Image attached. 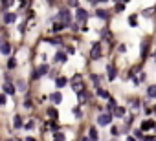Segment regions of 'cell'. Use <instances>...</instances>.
<instances>
[{
    "label": "cell",
    "mask_w": 156,
    "mask_h": 141,
    "mask_svg": "<svg viewBox=\"0 0 156 141\" xmlns=\"http://www.w3.org/2000/svg\"><path fill=\"white\" fill-rule=\"evenodd\" d=\"M90 57H92V59H99V57H101V46H99V44H94V46H92Z\"/></svg>",
    "instance_id": "277c9868"
},
{
    "label": "cell",
    "mask_w": 156,
    "mask_h": 141,
    "mask_svg": "<svg viewBox=\"0 0 156 141\" xmlns=\"http://www.w3.org/2000/svg\"><path fill=\"white\" fill-rule=\"evenodd\" d=\"M50 2H52V4H53V0H50Z\"/></svg>",
    "instance_id": "ab89813d"
},
{
    "label": "cell",
    "mask_w": 156,
    "mask_h": 141,
    "mask_svg": "<svg viewBox=\"0 0 156 141\" xmlns=\"http://www.w3.org/2000/svg\"><path fill=\"white\" fill-rule=\"evenodd\" d=\"M97 93H99L101 97H107V99H110V97H108V93H107V90H97Z\"/></svg>",
    "instance_id": "4316f807"
},
{
    "label": "cell",
    "mask_w": 156,
    "mask_h": 141,
    "mask_svg": "<svg viewBox=\"0 0 156 141\" xmlns=\"http://www.w3.org/2000/svg\"><path fill=\"white\" fill-rule=\"evenodd\" d=\"M57 22H61V24H64V26H68L70 22H72V17H70V13H68V9H62V11H59V15H57V18H55Z\"/></svg>",
    "instance_id": "6da1fadb"
},
{
    "label": "cell",
    "mask_w": 156,
    "mask_h": 141,
    "mask_svg": "<svg viewBox=\"0 0 156 141\" xmlns=\"http://www.w3.org/2000/svg\"><path fill=\"white\" fill-rule=\"evenodd\" d=\"M15 66H17V61H15V59H9V62H8V68H9V70H13Z\"/></svg>",
    "instance_id": "603a6c76"
},
{
    "label": "cell",
    "mask_w": 156,
    "mask_h": 141,
    "mask_svg": "<svg viewBox=\"0 0 156 141\" xmlns=\"http://www.w3.org/2000/svg\"><path fill=\"white\" fill-rule=\"evenodd\" d=\"M145 141H154V137H152V136H147V137H145Z\"/></svg>",
    "instance_id": "1f68e13d"
},
{
    "label": "cell",
    "mask_w": 156,
    "mask_h": 141,
    "mask_svg": "<svg viewBox=\"0 0 156 141\" xmlns=\"http://www.w3.org/2000/svg\"><path fill=\"white\" fill-rule=\"evenodd\" d=\"M72 86H74V90H75V92H81V90H84V84H83V79H81L79 75H75V77L72 79Z\"/></svg>",
    "instance_id": "7a4b0ae2"
},
{
    "label": "cell",
    "mask_w": 156,
    "mask_h": 141,
    "mask_svg": "<svg viewBox=\"0 0 156 141\" xmlns=\"http://www.w3.org/2000/svg\"><path fill=\"white\" fill-rule=\"evenodd\" d=\"M114 108H116V101H114V99H110V103H108V110L112 112Z\"/></svg>",
    "instance_id": "d4e9b609"
},
{
    "label": "cell",
    "mask_w": 156,
    "mask_h": 141,
    "mask_svg": "<svg viewBox=\"0 0 156 141\" xmlns=\"http://www.w3.org/2000/svg\"><path fill=\"white\" fill-rule=\"evenodd\" d=\"M44 74H48V66H46V64H42V66H40V68L37 70V72L33 74V77L37 79V77H40V75H44Z\"/></svg>",
    "instance_id": "8992f818"
},
{
    "label": "cell",
    "mask_w": 156,
    "mask_h": 141,
    "mask_svg": "<svg viewBox=\"0 0 156 141\" xmlns=\"http://www.w3.org/2000/svg\"><path fill=\"white\" fill-rule=\"evenodd\" d=\"M61 99H62V96H61V93H59V92H55V93H52V101H53V103H61Z\"/></svg>",
    "instance_id": "9a60e30c"
},
{
    "label": "cell",
    "mask_w": 156,
    "mask_h": 141,
    "mask_svg": "<svg viewBox=\"0 0 156 141\" xmlns=\"http://www.w3.org/2000/svg\"><path fill=\"white\" fill-rule=\"evenodd\" d=\"M48 115H50V117H53V119H57V117H59V114H57V110H55V108H50V110H48Z\"/></svg>",
    "instance_id": "d6986e66"
},
{
    "label": "cell",
    "mask_w": 156,
    "mask_h": 141,
    "mask_svg": "<svg viewBox=\"0 0 156 141\" xmlns=\"http://www.w3.org/2000/svg\"><path fill=\"white\" fill-rule=\"evenodd\" d=\"M90 139H92V141H96V139H97V130H96L94 127L90 128Z\"/></svg>",
    "instance_id": "44dd1931"
},
{
    "label": "cell",
    "mask_w": 156,
    "mask_h": 141,
    "mask_svg": "<svg viewBox=\"0 0 156 141\" xmlns=\"http://www.w3.org/2000/svg\"><path fill=\"white\" fill-rule=\"evenodd\" d=\"M90 77H92V83L99 86V83H101V79H99V75H90Z\"/></svg>",
    "instance_id": "cb8c5ba5"
},
{
    "label": "cell",
    "mask_w": 156,
    "mask_h": 141,
    "mask_svg": "<svg viewBox=\"0 0 156 141\" xmlns=\"http://www.w3.org/2000/svg\"><path fill=\"white\" fill-rule=\"evenodd\" d=\"M62 28H66V26H64V24H61V22H57V20L53 22V31H59V30H62Z\"/></svg>",
    "instance_id": "ac0fdd59"
},
{
    "label": "cell",
    "mask_w": 156,
    "mask_h": 141,
    "mask_svg": "<svg viewBox=\"0 0 156 141\" xmlns=\"http://www.w3.org/2000/svg\"><path fill=\"white\" fill-rule=\"evenodd\" d=\"M53 141H64V134L57 132V134H55V137H53Z\"/></svg>",
    "instance_id": "7402d4cb"
},
{
    "label": "cell",
    "mask_w": 156,
    "mask_h": 141,
    "mask_svg": "<svg viewBox=\"0 0 156 141\" xmlns=\"http://www.w3.org/2000/svg\"><path fill=\"white\" fill-rule=\"evenodd\" d=\"M15 18H17L15 13H6V15H4V22H6V24H13Z\"/></svg>",
    "instance_id": "ba28073f"
},
{
    "label": "cell",
    "mask_w": 156,
    "mask_h": 141,
    "mask_svg": "<svg viewBox=\"0 0 156 141\" xmlns=\"http://www.w3.org/2000/svg\"><path fill=\"white\" fill-rule=\"evenodd\" d=\"M13 2H15V0H2V8L8 9L9 6H13Z\"/></svg>",
    "instance_id": "ffe728a7"
},
{
    "label": "cell",
    "mask_w": 156,
    "mask_h": 141,
    "mask_svg": "<svg viewBox=\"0 0 156 141\" xmlns=\"http://www.w3.org/2000/svg\"><path fill=\"white\" fill-rule=\"evenodd\" d=\"M83 141H92V139L90 137H83Z\"/></svg>",
    "instance_id": "d6a6232c"
},
{
    "label": "cell",
    "mask_w": 156,
    "mask_h": 141,
    "mask_svg": "<svg viewBox=\"0 0 156 141\" xmlns=\"http://www.w3.org/2000/svg\"><path fill=\"white\" fill-rule=\"evenodd\" d=\"M0 52H2L4 55H9L11 53V46L8 42H2V44H0Z\"/></svg>",
    "instance_id": "52a82bcc"
},
{
    "label": "cell",
    "mask_w": 156,
    "mask_h": 141,
    "mask_svg": "<svg viewBox=\"0 0 156 141\" xmlns=\"http://www.w3.org/2000/svg\"><path fill=\"white\" fill-rule=\"evenodd\" d=\"M96 15H97L99 18H108V11H105V9H97Z\"/></svg>",
    "instance_id": "5bb4252c"
},
{
    "label": "cell",
    "mask_w": 156,
    "mask_h": 141,
    "mask_svg": "<svg viewBox=\"0 0 156 141\" xmlns=\"http://www.w3.org/2000/svg\"><path fill=\"white\" fill-rule=\"evenodd\" d=\"M114 114L116 115H123L125 114V108H114Z\"/></svg>",
    "instance_id": "484cf974"
},
{
    "label": "cell",
    "mask_w": 156,
    "mask_h": 141,
    "mask_svg": "<svg viewBox=\"0 0 156 141\" xmlns=\"http://www.w3.org/2000/svg\"><path fill=\"white\" fill-rule=\"evenodd\" d=\"M30 4V0H20V8H26Z\"/></svg>",
    "instance_id": "83f0119b"
},
{
    "label": "cell",
    "mask_w": 156,
    "mask_h": 141,
    "mask_svg": "<svg viewBox=\"0 0 156 141\" xmlns=\"http://www.w3.org/2000/svg\"><path fill=\"white\" fill-rule=\"evenodd\" d=\"M4 92L8 93V96H13V93H15V86L11 83H4Z\"/></svg>",
    "instance_id": "9c48e42d"
},
{
    "label": "cell",
    "mask_w": 156,
    "mask_h": 141,
    "mask_svg": "<svg viewBox=\"0 0 156 141\" xmlns=\"http://www.w3.org/2000/svg\"><path fill=\"white\" fill-rule=\"evenodd\" d=\"M68 2H70L68 6H72V8H75V6H77V0H68Z\"/></svg>",
    "instance_id": "f1b7e54d"
},
{
    "label": "cell",
    "mask_w": 156,
    "mask_h": 141,
    "mask_svg": "<svg viewBox=\"0 0 156 141\" xmlns=\"http://www.w3.org/2000/svg\"><path fill=\"white\" fill-rule=\"evenodd\" d=\"M99 2H107V0H99Z\"/></svg>",
    "instance_id": "8d00e7d4"
},
{
    "label": "cell",
    "mask_w": 156,
    "mask_h": 141,
    "mask_svg": "<svg viewBox=\"0 0 156 141\" xmlns=\"http://www.w3.org/2000/svg\"><path fill=\"white\" fill-rule=\"evenodd\" d=\"M110 121H112V114H103V115H99V117H97V123H99L101 127L108 125Z\"/></svg>",
    "instance_id": "3957f363"
},
{
    "label": "cell",
    "mask_w": 156,
    "mask_h": 141,
    "mask_svg": "<svg viewBox=\"0 0 156 141\" xmlns=\"http://www.w3.org/2000/svg\"><path fill=\"white\" fill-rule=\"evenodd\" d=\"M123 2H129V0H123Z\"/></svg>",
    "instance_id": "f35d334b"
},
{
    "label": "cell",
    "mask_w": 156,
    "mask_h": 141,
    "mask_svg": "<svg viewBox=\"0 0 156 141\" xmlns=\"http://www.w3.org/2000/svg\"><path fill=\"white\" fill-rule=\"evenodd\" d=\"M66 83H68V79H64V77H59V79H55V84H57L59 88L66 86Z\"/></svg>",
    "instance_id": "7c38bea8"
},
{
    "label": "cell",
    "mask_w": 156,
    "mask_h": 141,
    "mask_svg": "<svg viewBox=\"0 0 156 141\" xmlns=\"http://www.w3.org/2000/svg\"><path fill=\"white\" fill-rule=\"evenodd\" d=\"M90 2H96V0H90Z\"/></svg>",
    "instance_id": "74e56055"
},
{
    "label": "cell",
    "mask_w": 156,
    "mask_h": 141,
    "mask_svg": "<svg viewBox=\"0 0 156 141\" xmlns=\"http://www.w3.org/2000/svg\"><path fill=\"white\" fill-rule=\"evenodd\" d=\"M147 96H149V97H156V86H149Z\"/></svg>",
    "instance_id": "2e32d148"
},
{
    "label": "cell",
    "mask_w": 156,
    "mask_h": 141,
    "mask_svg": "<svg viewBox=\"0 0 156 141\" xmlns=\"http://www.w3.org/2000/svg\"><path fill=\"white\" fill-rule=\"evenodd\" d=\"M107 74H108V79H110V81H114V79H116V74H118V72H116V66H114V64H108V66H107Z\"/></svg>",
    "instance_id": "5b68a950"
},
{
    "label": "cell",
    "mask_w": 156,
    "mask_h": 141,
    "mask_svg": "<svg viewBox=\"0 0 156 141\" xmlns=\"http://www.w3.org/2000/svg\"><path fill=\"white\" fill-rule=\"evenodd\" d=\"M6 103V96H2V93H0V105H4Z\"/></svg>",
    "instance_id": "f546056e"
},
{
    "label": "cell",
    "mask_w": 156,
    "mask_h": 141,
    "mask_svg": "<svg viewBox=\"0 0 156 141\" xmlns=\"http://www.w3.org/2000/svg\"><path fill=\"white\" fill-rule=\"evenodd\" d=\"M13 125H15V128H22V119H20V115H15Z\"/></svg>",
    "instance_id": "4fadbf2b"
},
{
    "label": "cell",
    "mask_w": 156,
    "mask_h": 141,
    "mask_svg": "<svg viewBox=\"0 0 156 141\" xmlns=\"http://www.w3.org/2000/svg\"><path fill=\"white\" fill-rule=\"evenodd\" d=\"M151 128H154V121H145V123H142V130H151Z\"/></svg>",
    "instance_id": "8fae6325"
},
{
    "label": "cell",
    "mask_w": 156,
    "mask_h": 141,
    "mask_svg": "<svg viewBox=\"0 0 156 141\" xmlns=\"http://www.w3.org/2000/svg\"><path fill=\"white\" fill-rule=\"evenodd\" d=\"M86 17H88V13H86L84 9H81V8H79V9H77V20H79V22H84V20H86Z\"/></svg>",
    "instance_id": "30bf717a"
},
{
    "label": "cell",
    "mask_w": 156,
    "mask_h": 141,
    "mask_svg": "<svg viewBox=\"0 0 156 141\" xmlns=\"http://www.w3.org/2000/svg\"><path fill=\"white\" fill-rule=\"evenodd\" d=\"M127 141H134V137H127Z\"/></svg>",
    "instance_id": "836d02e7"
},
{
    "label": "cell",
    "mask_w": 156,
    "mask_h": 141,
    "mask_svg": "<svg viewBox=\"0 0 156 141\" xmlns=\"http://www.w3.org/2000/svg\"><path fill=\"white\" fill-rule=\"evenodd\" d=\"M134 136H136V137H143V136H142V130H136V132H134Z\"/></svg>",
    "instance_id": "4dcf8cb0"
},
{
    "label": "cell",
    "mask_w": 156,
    "mask_h": 141,
    "mask_svg": "<svg viewBox=\"0 0 156 141\" xmlns=\"http://www.w3.org/2000/svg\"><path fill=\"white\" fill-rule=\"evenodd\" d=\"M26 141H35V139H33V137H28V139H26Z\"/></svg>",
    "instance_id": "e575fe53"
},
{
    "label": "cell",
    "mask_w": 156,
    "mask_h": 141,
    "mask_svg": "<svg viewBox=\"0 0 156 141\" xmlns=\"http://www.w3.org/2000/svg\"><path fill=\"white\" fill-rule=\"evenodd\" d=\"M6 141H15V139H6Z\"/></svg>",
    "instance_id": "d590c367"
},
{
    "label": "cell",
    "mask_w": 156,
    "mask_h": 141,
    "mask_svg": "<svg viewBox=\"0 0 156 141\" xmlns=\"http://www.w3.org/2000/svg\"><path fill=\"white\" fill-rule=\"evenodd\" d=\"M55 61H57V62H64V61H66V55H64V53H61V52H59V53H57V55H55Z\"/></svg>",
    "instance_id": "e0dca14e"
}]
</instances>
